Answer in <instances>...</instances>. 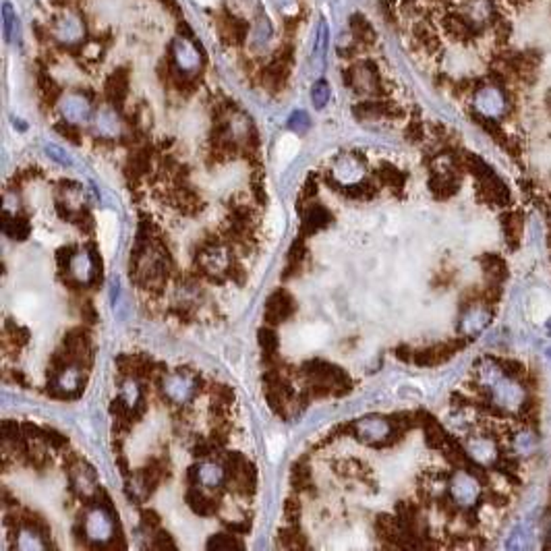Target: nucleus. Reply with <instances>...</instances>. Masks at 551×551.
<instances>
[{"mask_svg": "<svg viewBox=\"0 0 551 551\" xmlns=\"http://www.w3.org/2000/svg\"><path fill=\"white\" fill-rule=\"evenodd\" d=\"M487 382L491 385L493 403L504 408L506 413H520L527 406L529 394L525 385L516 378L508 375L506 371H500L497 367H493L491 371H487Z\"/></svg>", "mask_w": 551, "mask_h": 551, "instance_id": "obj_1", "label": "nucleus"}, {"mask_svg": "<svg viewBox=\"0 0 551 551\" xmlns=\"http://www.w3.org/2000/svg\"><path fill=\"white\" fill-rule=\"evenodd\" d=\"M276 11L284 17H295L298 11V0H272Z\"/></svg>", "mask_w": 551, "mask_h": 551, "instance_id": "obj_18", "label": "nucleus"}, {"mask_svg": "<svg viewBox=\"0 0 551 551\" xmlns=\"http://www.w3.org/2000/svg\"><path fill=\"white\" fill-rule=\"evenodd\" d=\"M328 40H330V31H328V23L319 21L318 31H315V46H313V56L319 64L323 63L325 56V48H328Z\"/></svg>", "mask_w": 551, "mask_h": 551, "instance_id": "obj_15", "label": "nucleus"}, {"mask_svg": "<svg viewBox=\"0 0 551 551\" xmlns=\"http://www.w3.org/2000/svg\"><path fill=\"white\" fill-rule=\"evenodd\" d=\"M63 110L69 118L79 121V118H85V116H87L89 106H87V100L81 98V96H69L63 102Z\"/></svg>", "mask_w": 551, "mask_h": 551, "instance_id": "obj_12", "label": "nucleus"}, {"mask_svg": "<svg viewBox=\"0 0 551 551\" xmlns=\"http://www.w3.org/2000/svg\"><path fill=\"white\" fill-rule=\"evenodd\" d=\"M353 75H355V81L363 87V89H371V85L375 81V75H373V71L369 69V66H357L355 71H353Z\"/></svg>", "mask_w": 551, "mask_h": 551, "instance_id": "obj_17", "label": "nucleus"}, {"mask_svg": "<svg viewBox=\"0 0 551 551\" xmlns=\"http://www.w3.org/2000/svg\"><path fill=\"white\" fill-rule=\"evenodd\" d=\"M479 493H481V487H479V483L470 475L462 472V475L456 477V481H454V497H456V502H460L462 506H470V504L477 502Z\"/></svg>", "mask_w": 551, "mask_h": 551, "instance_id": "obj_7", "label": "nucleus"}, {"mask_svg": "<svg viewBox=\"0 0 551 551\" xmlns=\"http://www.w3.org/2000/svg\"><path fill=\"white\" fill-rule=\"evenodd\" d=\"M470 454L475 460H479L481 465H493L497 458H500V450H497V444L493 440H487V438H479L470 444Z\"/></svg>", "mask_w": 551, "mask_h": 551, "instance_id": "obj_8", "label": "nucleus"}, {"mask_svg": "<svg viewBox=\"0 0 551 551\" xmlns=\"http://www.w3.org/2000/svg\"><path fill=\"white\" fill-rule=\"evenodd\" d=\"M298 151V143L295 137H290V135H286V137H282V141L278 143V160L282 162V164H286V162H290L295 156H297Z\"/></svg>", "mask_w": 551, "mask_h": 551, "instance_id": "obj_16", "label": "nucleus"}, {"mask_svg": "<svg viewBox=\"0 0 551 551\" xmlns=\"http://www.w3.org/2000/svg\"><path fill=\"white\" fill-rule=\"evenodd\" d=\"M489 321V311L485 307H477V309H470L465 318V330L468 334H479Z\"/></svg>", "mask_w": 551, "mask_h": 551, "instance_id": "obj_11", "label": "nucleus"}, {"mask_svg": "<svg viewBox=\"0 0 551 551\" xmlns=\"http://www.w3.org/2000/svg\"><path fill=\"white\" fill-rule=\"evenodd\" d=\"M17 29V13L13 9L11 2H4L2 4V34H4V40L11 42L13 40V34Z\"/></svg>", "mask_w": 551, "mask_h": 551, "instance_id": "obj_13", "label": "nucleus"}, {"mask_svg": "<svg viewBox=\"0 0 551 551\" xmlns=\"http://www.w3.org/2000/svg\"><path fill=\"white\" fill-rule=\"evenodd\" d=\"M98 233H100V247L106 255H110L116 247V238H118V224H116V216L110 212H104L98 216Z\"/></svg>", "mask_w": 551, "mask_h": 551, "instance_id": "obj_6", "label": "nucleus"}, {"mask_svg": "<svg viewBox=\"0 0 551 551\" xmlns=\"http://www.w3.org/2000/svg\"><path fill=\"white\" fill-rule=\"evenodd\" d=\"M468 31H481L495 19L493 0H462L456 15Z\"/></svg>", "mask_w": 551, "mask_h": 551, "instance_id": "obj_3", "label": "nucleus"}, {"mask_svg": "<svg viewBox=\"0 0 551 551\" xmlns=\"http://www.w3.org/2000/svg\"><path fill=\"white\" fill-rule=\"evenodd\" d=\"M323 340H325V330L321 325H305L295 336V342L300 350H313L323 344Z\"/></svg>", "mask_w": 551, "mask_h": 551, "instance_id": "obj_9", "label": "nucleus"}, {"mask_svg": "<svg viewBox=\"0 0 551 551\" xmlns=\"http://www.w3.org/2000/svg\"><path fill=\"white\" fill-rule=\"evenodd\" d=\"M547 334H550V336H551V319H550V321H547Z\"/></svg>", "mask_w": 551, "mask_h": 551, "instance_id": "obj_20", "label": "nucleus"}, {"mask_svg": "<svg viewBox=\"0 0 551 551\" xmlns=\"http://www.w3.org/2000/svg\"><path fill=\"white\" fill-rule=\"evenodd\" d=\"M547 357H550V359H551V348H550V350H547Z\"/></svg>", "mask_w": 551, "mask_h": 551, "instance_id": "obj_21", "label": "nucleus"}, {"mask_svg": "<svg viewBox=\"0 0 551 551\" xmlns=\"http://www.w3.org/2000/svg\"><path fill=\"white\" fill-rule=\"evenodd\" d=\"M50 36L61 46H77L85 40V21L79 13L66 11L50 25Z\"/></svg>", "mask_w": 551, "mask_h": 551, "instance_id": "obj_4", "label": "nucleus"}, {"mask_svg": "<svg viewBox=\"0 0 551 551\" xmlns=\"http://www.w3.org/2000/svg\"><path fill=\"white\" fill-rule=\"evenodd\" d=\"M170 50H172V61H174L176 69L181 73H195V71H199V66H201V52H199V48L189 38L176 36L172 40Z\"/></svg>", "mask_w": 551, "mask_h": 551, "instance_id": "obj_5", "label": "nucleus"}, {"mask_svg": "<svg viewBox=\"0 0 551 551\" xmlns=\"http://www.w3.org/2000/svg\"><path fill=\"white\" fill-rule=\"evenodd\" d=\"M313 98H315V102L318 104H323L325 100H328V87L323 84L315 85V89H313Z\"/></svg>", "mask_w": 551, "mask_h": 551, "instance_id": "obj_19", "label": "nucleus"}, {"mask_svg": "<svg viewBox=\"0 0 551 551\" xmlns=\"http://www.w3.org/2000/svg\"><path fill=\"white\" fill-rule=\"evenodd\" d=\"M272 42V25L266 17H259L251 29V44L257 50H266Z\"/></svg>", "mask_w": 551, "mask_h": 551, "instance_id": "obj_10", "label": "nucleus"}, {"mask_svg": "<svg viewBox=\"0 0 551 551\" xmlns=\"http://www.w3.org/2000/svg\"><path fill=\"white\" fill-rule=\"evenodd\" d=\"M535 448H537V435H535L532 431H529V429L520 431V433L514 438V450H516L518 454H522V456L532 454Z\"/></svg>", "mask_w": 551, "mask_h": 551, "instance_id": "obj_14", "label": "nucleus"}, {"mask_svg": "<svg viewBox=\"0 0 551 551\" xmlns=\"http://www.w3.org/2000/svg\"><path fill=\"white\" fill-rule=\"evenodd\" d=\"M472 106L483 118H502L508 112V98L500 85H481L475 91Z\"/></svg>", "mask_w": 551, "mask_h": 551, "instance_id": "obj_2", "label": "nucleus"}]
</instances>
